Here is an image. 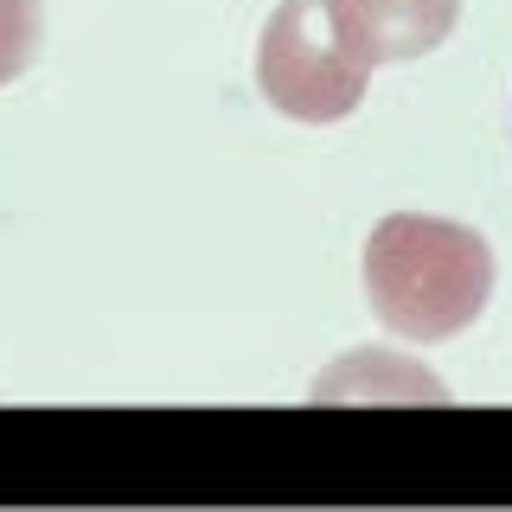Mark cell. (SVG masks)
<instances>
[{
	"label": "cell",
	"instance_id": "obj_1",
	"mask_svg": "<svg viewBox=\"0 0 512 512\" xmlns=\"http://www.w3.org/2000/svg\"><path fill=\"white\" fill-rule=\"evenodd\" d=\"M493 295L487 237L455 218L391 212L365 237V301L397 340H455Z\"/></svg>",
	"mask_w": 512,
	"mask_h": 512
},
{
	"label": "cell",
	"instance_id": "obj_2",
	"mask_svg": "<svg viewBox=\"0 0 512 512\" xmlns=\"http://www.w3.org/2000/svg\"><path fill=\"white\" fill-rule=\"evenodd\" d=\"M372 64L352 58L346 39L327 20V0H282L256 39V90L288 122H346L365 103Z\"/></svg>",
	"mask_w": 512,
	"mask_h": 512
},
{
	"label": "cell",
	"instance_id": "obj_4",
	"mask_svg": "<svg viewBox=\"0 0 512 512\" xmlns=\"http://www.w3.org/2000/svg\"><path fill=\"white\" fill-rule=\"evenodd\" d=\"M384 391H397V397H429V404H442V384H436V378H423V372H410L397 352H352V359L333 365V378H320V384H314L320 404H333V397H384Z\"/></svg>",
	"mask_w": 512,
	"mask_h": 512
},
{
	"label": "cell",
	"instance_id": "obj_3",
	"mask_svg": "<svg viewBox=\"0 0 512 512\" xmlns=\"http://www.w3.org/2000/svg\"><path fill=\"white\" fill-rule=\"evenodd\" d=\"M327 20L365 64H416L455 32L461 0H327Z\"/></svg>",
	"mask_w": 512,
	"mask_h": 512
},
{
	"label": "cell",
	"instance_id": "obj_5",
	"mask_svg": "<svg viewBox=\"0 0 512 512\" xmlns=\"http://www.w3.org/2000/svg\"><path fill=\"white\" fill-rule=\"evenodd\" d=\"M39 39H45V7L39 0H0V84H13V77L32 71Z\"/></svg>",
	"mask_w": 512,
	"mask_h": 512
}]
</instances>
